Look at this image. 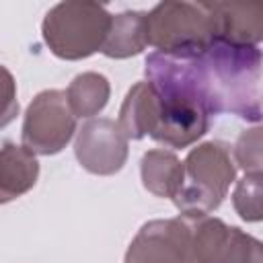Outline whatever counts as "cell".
<instances>
[{
    "instance_id": "6da1fadb",
    "label": "cell",
    "mask_w": 263,
    "mask_h": 263,
    "mask_svg": "<svg viewBox=\"0 0 263 263\" xmlns=\"http://www.w3.org/2000/svg\"><path fill=\"white\" fill-rule=\"evenodd\" d=\"M144 74L158 101L152 140L168 148H187L208 134L216 115L193 58L154 51L146 58Z\"/></svg>"
},
{
    "instance_id": "5b68a950",
    "label": "cell",
    "mask_w": 263,
    "mask_h": 263,
    "mask_svg": "<svg viewBox=\"0 0 263 263\" xmlns=\"http://www.w3.org/2000/svg\"><path fill=\"white\" fill-rule=\"evenodd\" d=\"M148 45L158 53L195 58L216 41L210 2H160L146 12Z\"/></svg>"
},
{
    "instance_id": "ac0fdd59",
    "label": "cell",
    "mask_w": 263,
    "mask_h": 263,
    "mask_svg": "<svg viewBox=\"0 0 263 263\" xmlns=\"http://www.w3.org/2000/svg\"><path fill=\"white\" fill-rule=\"evenodd\" d=\"M18 115L16 80L6 66L0 64V129L14 121Z\"/></svg>"
},
{
    "instance_id": "4fadbf2b",
    "label": "cell",
    "mask_w": 263,
    "mask_h": 263,
    "mask_svg": "<svg viewBox=\"0 0 263 263\" xmlns=\"http://www.w3.org/2000/svg\"><path fill=\"white\" fill-rule=\"evenodd\" d=\"M140 177L146 191H150L156 197L173 199L183 187L185 168L175 152L154 148L144 152L140 160Z\"/></svg>"
},
{
    "instance_id": "3957f363",
    "label": "cell",
    "mask_w": 263,
    "mask_h": 263,
    "mask_svg": "<svg viewBox=\"0 0 263 263\" xmlns=\"http://www.w3.org/2000/svg\"><path fill=\"white\" fill-rule=\"evenodd\" d=\"M185 177L181 191L173 197L183 218L197 220L218 210L236 181V164L230 148L220 142H201L189 150L185 162Z\"/></svg>"
},
{
    "instance_id": "8fae6325",
    "label": "cell",
    "mask_w": 263,
    "mask_h": 263,
    "mask_svg": "<svg viewBox=\"0 0 263 263\" xmlns=\"http://www.w3.org/2000/svg\"><path fill=\"white\" fill-rule=\"evenodd\" d=\"M39 179L37 156L14 142L0 148V205L14 201L35 187Z\"/></svg>"
},
{
    "instance_id": "9a60e30c",
    "label": "cell",
    "mask_w": 263,
    "mask_h": 263,
    "mask_svg": "<svg viewBox=\"0 0 263 263\" xmlns=\"http://www.w3.org/2000/svg\"><path fill=\"white\" fill-rule=\"evenodd\" d=\"M111 97V86L107 76L99 72H82L74 76L66 90V101L74 117L92 119L99 115Z\"/></svg>"
},
{
    "instance_id": "7c38bea8",
    "label": "cell",
    "mask_w": 263,
    "mask_h": 263,
    "mask_svg": "<svg viewBox=\"0 0 263 263\" xmlns=\"http://www.w3.org/2000/svg\"><path fill=\"white\" fill-rule=\"evenodd\" d=\"M158 121V101L152 90V86L142 80L136 82L119 109L117 125L123 132L127 140H142L146 136H152Z\"/></svg>"
},
{
    "instance_id": "ba28073f",
    "label": "cell",
    "mask_w": 263,
    "mask_h": 263,
    "mask_svg": "<svg viewBox=\"0 0 263 263\" xmlns=\"http://www.w3.org/2000/svg\"><path fill=\"white\" fill-rule=\"evenodd\" d=\"M125 263H193L191 220L179 216L146 222L129 242Z\"/></svg>"
},
{
    "instance_id": "52a82bcc",
    "label": "cell",
    "mask_w": 263,
    "mask_h": 263,
    "mask_svg": "<svg viewBox=\"0 0 263 263\" xmlns=\"http://www.w3.org/2000/svg\"><path fill=\"white\" fill-rule=\"evenodd\" d=\"M191 257L193 263H263L259 238L212 216L191 220Z\"/></svg>"
},
{
    "instance_id": "277c9868",
    "label": "cell",
    "mask_w": 263,
    "mask_h": 263,
    "mask_svg": "<svg viewBox=\"0 0 263 263\" xmlns=\"http://www.w3.org/2000/svg\"><path fill=\"white\" fill-rule=\"evenodd\" d=\"M113 14L97 2H60L41 23L49 51L62 60H84L103 49Z\"/></svg>"
},
{
    "instance_id": "7a4b0ae2",
    "label": "cell",
    "mask_w": 263,
    "mask_h": 263,
    "mask_svg": "<svg viewBox=\"0 0 263 263\" xmlns=\"http://www.w3.org/2000/svg\"><path fill=\"white\" fill-rule=\"evenodd\" d=\"M214 115L232 113L259 123L261 119V49L214 41L195 55Z\"/></svg>"
},
{
    "instance_id": "30bf717a",
    "label": "cell",
    "mask_w": 263,
    "mask_h": 263,
    "mask_svg": "<svg viewBox=\"0 0 263 263\" xmlns=\"http://www.w3.org/2000/svg\"><path fill=\"white\" fill-rule=\"evenodd\" d=\"M216 41L230 45H259L263 39V8L257 4L210 2Z\"/></svg>"
},
{
    "instance_id": "e0dca14e",
    "label": "cell",
    "mask_w": 263,
    "mask_h": 263,
    "mask_svg": "<svg viewBox=\"0 0 263 263\" xmlns=\"http://www.w3.org/2000/svg\"><path fill=\"white\" fill-rule=\"evenodd\" d=\"M234 164L245 175H261V127L255 125L245 129L234 144Z\"/></svg>"
},
{
    "instance_id": "9c48e42d",
    "label": "cell",
    "mask_w": 263,
    "mask_h": 263,
    "mask_svg": "<svg viewBox=\"0 0 263 263\" xmlns=\"http://www.w3.org/2000/svg\"><path fill=\"white\" fill-rule=\"evenodd\" d=\"M127 138L117 121L109 117H92L76 129L74 154L80 166L92 175H115L127 160Z\"/></svg>"
},
{
    "instance_id": "5bb4252c",
    "label": "cell",
    "mask_w": 263,
    "mask_h": 263,
    "mask_svg": "<svg viewBox=\"0 0 263 263\" xmlns=\"http://www.w3.org/2000/svg\"><path fill=\"white\" fill-rule=\"evenodd\" d=\"M148 45V29H146V12L142 10H125L113 14L109 35L103 43V53L113 60H125L138 55Z\"/></svg>"
},
{
    "instance_id": "2e32d148",
    "label": "cell",
    "mask_w": 263,
    "mask_h": 263,
    "mask_svg": "<svg viewBox=\"0 0 263 263\" xmlns=\"http://www.w3.org/2000/svg\"><path fill=\"white\" fill-rule=\"evenodd\" d=\"M232 205L245 222L261 220V175H245L236 181Z\"/></svg>"
},
{
    "instance_id": "8992f818",
    "label": "cell",
    "mask_w": 263,
    "mask_h": 263,
    "mask_svg": "<svg viewBox=\"0 0 263 263\" xmlns=\"http://www.w3.org/2000/svg\"><path fill=\"white\" fill-rule=\"evenodd\" d=\"M76 134V117L72 115L66 92L47 88L35 95L23 119V146L33 154L51 156L62 152Z\"/></svg>"
}]
</instances>
